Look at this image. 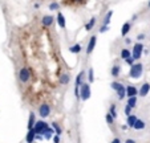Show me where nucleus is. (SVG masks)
Returning a JSON list of instances; mask_svg holds the SVG:
<instances>
[{"label":"nucleus","mask_w":150,"mask_h":143,"mask_svg":"<svg viewBox=\"0 0 150 143\" xmlns=\"http://www.w3.org/2000/svg\"><path fill=\"white\" fill-rule=\"evenodd\" d=\"M142 72H144V65L141 62H136L133 66H130V72H129V77L133 80L141 78Z\"/></svg>","instance_id":"obj_1"},{"label":"nucleus","mask_w":150,"mask_h":143,"mask_svg":"<svg viewBox=\"0 0 150 143\" xmlns=\"http://www.w3.org/2000/svg\"><path fill=\"white\" fill-rule=\"evenodd\" d=\"M112 89L114 90V92L117 93V95H118V99H124L125 97H126V87L124 86V85L121 84V82H112Z\"/></svg>","instance_id":"obj_2"},{"label":"nucleus","mask_w":150,"mask_h":143,"mask_svg":"<svg viewBox=\"0 0 150 143\" xmlns=\"http://www.w3.org/2000/svg\"><path fill=\"white\" fill-rule=\"evenodd\" d=\"M91 98V85L84 82L80 86V99L81 101H88Z\"/></svg>","instance_id":"obj_3"},{"label":"nucleus","mask_w":150,"mask_h":143,"mask_svg":"<svg viewBox=\"0 0 150 143\" xmlns=\"http://www.w3.org/2000/svg\"><path fill=\"white\" fill-rule=\"evenodd\" d=\"M144 51H145V48H144V45H142V42H136L133 46V51H132V57H133L136 61H139V58H141L142 54H144Z\"/></svg>","instance_id":"obj_4"},{"label":"nucleus","mask_w":150,"mask_h":143,"mask_svg":"<svg viewBox=\"0 0 150 143\" xmlns=\"http://www.w3.org/2000/svg\"><path fill=\"white\" fill-rule=\"evenodd\" d=\"M48 129H49V125L45 121H37L36 125H35V127H33V130L36 131V134H41V135L44 134Z\"/></svg>","instance_id":"obj_5"},{"label":"nucleus","mask_w":150,"mask_h":143,"mask_svg":"<svg viewBox=\"0 0 150 143\" xmlns=\"http://www.w3.org/2000/svg\"><path fill=\"white\" fill-rule=\"evenodd\" d=\"M49 114H51V106H49L48 104L40 105V107H39V115H40V117H41V118H47Z\"/></svg>","instance_id":"obj_6"},{"label":"nucleus","mask_w":150,"mask_h":143,"mask_svg":"<svg viewBox=\"0 0 150 143\" xmlns=\"http://www.w3.org/2000/svg\"><path fill=\"white\" fill-rule=\"evenodd\" d=\"M29 77H31V72H29L27 68H23V69H20V72H19V78H20V81L23 82V84L28 82Z\"/></svg>","instance_id":"obj_7"},{"label":"nucleus","mask_w":150,"mask_h":143,"mask_svg":"<svg viewBox=\"0 0 150 143\" xmlns=\"http://www.w3.org/2000/svg\"><path fill=\"white\" fill-rule=\"evenodd\" d=\"M149 92H150V84L149 82H144L138 90V95L139 97H146L149 94Z\"/></svg>","instance_id":"obj_8"},{"label":"nucleus","mask_w":150,"mask_h":143,"mask_svg":"<svg viewBox=\"0 0 150 143\" xmlns=\"http://www.w3.org/2000/svg\"><path fill=\"white\" fill-rule=\"evenodd\" d=\"M96 42H97V37H96V35H94V36H92L91 39H89L88 46H86V53L88 54H91L92 52L94 51V48H96Z\"/></svg>","instance_id":"obj_9"},{"label":"nucleus","mask_w":150,"mask_h":143,"mask_svg":"<svg viewBox=\"0 0 150 143\" xmlns=\"http://www.w3.org/2000/svg\"><path fill=\"white\" fill-rule=\"evenodd\" d=\"M137 94H138V89H137L136 86H133V85H127L126 86L127 98H129V97H137Z\"/></svg>","instance_id":"obj_10"},{"label":"nucleus","mask_w":150,"mask_h":143,"mask_svg":"<svg viewBox=\"0 0 150 143\" xmlns=\"http://www.w3.org/2000/svg\"><path fill=\"white\" fill-rule=\"evenodd\" d=\"M53 21H54V17L51 16V15H47V16L42 17L41 24H42V27H51L53 24Z\"/></svg>","instance_id":"obj_11"},{"label":"nucleus","mask_w":150,"mask_h":143,"mask_svg":"<svg viewBox=\"0 0 150 143\" xmlns=\"http://www.w3.org/2000/svg\"><path fill=\"white\" fill-rule=\"evenodd\" d=\"M36 114L35 113H29V118H28V130H32L35 127V125H36Z\"/></svg>","instance_id":"obj_12"},{"label":"nucleus","mask_w":150,"mask_h":143,"mask_svg":"<svg viewBox=\"0 0 150 143\" xmlns=\"http://www.w3.org/2000/svg\"><path fill=\"white\" fill-rule=\"evenodd\" d=\"M25 140H27V143H33L35 140H36V131H35L33 129L28 130V132H27V137H25Z\"/></svg>","instance_id":"obj_13"},{"label":"nucleus","mask_w":150,"mask_h":143,"mask_svg":"<svg viewBox=\"0 0 150 143\" xmlns=\"http://www.w3.org/2000/svg\"><path fill=\"white\" fill-rule=\"evenodd\" d=\"M57 23H59V27L60 28H65V25H67V23H65V17H64V15L61 13V12H59L57 13Z\"/></svg>","instance_id":"obj_14"},{"label":"nucleus","mask_w":150,"mask_h":143,"mask_svg":"<svg viewBox=\"0 0 150 143\" xmlns=\"http://www.w3.org/2000/svg\"><path fill=\"white\" fill-rule=\"evenodd\" d=\"M44 139H47V140H49V139H52V138L54 137V135H56V131H54L53 130V127H49L48 130H47L45 132H44Z\"/></svg>","instance_id":"obj_15"},{"label":"nucleus","mask_w":150,"mask_h":143,"mask_svg":"<svg viewBox=\"0 0 150 143\" xmlns=\"http://www.w3.org/2000/svg\"><path fill=\"white\" fill-rule=\"evenodd\" d=\"M84 74H85V72H80L79 76L76 77V80H74V84H76V87H80V86H81V85L85 82V81H82V80H84Z\"/></svg>","instance_id":"obj_16"},{"label":"nucleus","mask_w":150,"mask_h":143,"mask_svg":"<svg viewBox=\"0 0 150 143\" xmlns=\"http://www.w3.org/2000/svg\"><path fill=\"white\" fill-rule=\"evenodd\" d=\"M130 28H132V24L130 23H125L124 25H122V28H121V36H126L129 32H130Z\"/></svg>","instance_id":"obj_17"},{"label":"nucleus","mask_w":150,"mask_h":143,"mask_svg":"<svg viewBox=\"0 0 150 143\" xmlns=\"http://www.w3.org/2000/svg\"><path fill=\"white\" fill-rule=\"evenodd\" d=\"M137 119H138V118H137L136 115H133V114H130V115H129V117H126L127 126H129V127H134V125H136Z\"/></svg>","instance_id":"obj_18"},{"label":"nucleus","mask_w":150,"mask_h":143,"mask_svg":"<svg viewBox=\"0 0 150 143\" xmlns=\"http://www.w3.org/2000/svg\"><path fill=\"white\" fill-rule=\"evenodd\" d=\"M129 57H132V51L129 48H122L121 49V58L126 60V58H129Z\"/></svg>","instance_id":"obj_19"},{"label":"nucleus","mask_w":150,"mask_h":143,"mask_svg":"<svg viewBox=\"0 0 150 143\" xmlns=\"http://www.w3.org/2000/svg\"><path fill=\"white\" fill-rule=\"evenodd\" d=\"M81 51H82V46L80 44H74L69 48V52H71V53H74V54H79Z\"/></svg>","instance_id":"obj_20"},{"label":"nucleus","mask_w":150,"mask_h":143,"mask_svg":"<svg viewBox=\"0 0 150 143\" xmlns=\"http://www.w3.org/2000/svg\"><path fill=\"white\" fill-rule=\"evenodd\" d=\"M120 73H121V66H120V65H114V66L112 68V70H110V74L113 77H118Z\"/></svg>","instance_id":"obj_21"},{"label":"nucleus","mask_w":150,"mask_h":143,"mask_svg":"<svg viewBox=\"0 0 150 143\" xmlns=\"http://www.w3.org/2000/svg\"><path fill=\"white\" fill-rule=\"evenodd\" d=\"M94 24H96V17H92V19L89 20V23L85 24V31H92L93 27H94Z\"/></svg>","instance_id":"obj_22"},{"label":"nucleus","mask_w":150,"mask_h":143,"mask_svg":"<svg viewBox=\"0 0 150 143\" xmlns=\"http://www.w3.org/2000/svg\"><path fill=\"white\" fill-rule=\"evenodd\" d=\"M145 127H146V123H145L142 119H137V122H136V125H134L133 129H136V130H144Z\"/></svg>","instance_id":"obj_23"},{"label":"nucleus","mask_w":150,"mask_h":143,"mask_svg":"<svg viewBox=\"0 0 150 143\" xmlns=\"http://www.w3.org/2000/svg\"><path fill=\"white\" fill-rule=\"evenodd\" d=\"M69 81H71V76H69L68 73H64V74L61 76V78H60V82H61L62 85L69 84Z\"/></svg>","instance_id":"obj_24"},{"label":"nucleus","mask_w":150,"mask_h":143,"mask_svg":"<svg viewBox=\"0 0 150 143\" xmlns=\"http://www.w3.org/2000/svg\"><path fill=\"white\" fill-rule=\"evenodd\" d=\"M126 105H129L132 109H134V107L137 106V97H129V98H127V104Z\"/></svg>","instance_id":"obj_25"},{"label":"nucleus","mask_w":150,"mask_h":143,"mask_svg":"<svg viewBox=\"0 0 150 143\" xmlns=\"http://www.w3.org/2000/svg\"><path fill=\"white\" fill-rule=\"evenodd\" d=\"M112 16H113V11H109L108 13H106V16H105V19H104V25H109Z\"/></svg>","instance_id":"obj_26"},{"label":"nucleus","mask_w":150,"mask_h":143,"mask_svg":"<svg viewBox=\"0 0 150 143\" xmlns=\"http://www.w3.org/2000/svg\"><path fill=\"white\" fill-rule=\"evenodd\" d=\"M109 114L112 115V117L116 119L117 118V110H116V105H112L110 106V109H109Z\"/></svg>","instance_id":"obj_27"},{"label":"nucleus","mask_w":150,"mask_h":143,"mask_svg":"<svg viewBox=\"0 0 150 143\" xmlns=\"http://www.w3.org/2000/svg\"><path fill=\"white\" fill-rule=\"evenodd\" d=\"M52 127H53V130L56 131V135H60V134H61V127L59 126V123L53 122V123H52Z\"/></svg>","instance_id":"obj_28"},{"label":"nucleus","mask_w":150,"mask_h":143,"mask_svg":"<svg viewBox=\"0 0 150 143\" xmlns=\"http://www.w3.org/2000/svg\"><path fill=\"white\" fill-rule=\"evenodd\" d=\"M105 119H106V122H108L109 125H113V122H114V118L112 117L109 113H106V115H105Z\"/></svg>","instance_id":"obj_29"},{"label":"nucleus","mask_w":150,"mask_h":143,"mask_svg":"<svg viewBox=\"0 0 150 143\" xmlns=\"http://www.w3.org/2000/svg\"><path fill=\"white\" fill-rule=\"evenodd\" d=\"M59 8H60V6H59V3H56V1L49 4V9H51V11H57Z\"/></svg>","instance_id":"obj_30"},{"label":"nucleus","mask_w":150,"mask_h":143,"mask_svg":"<svg viewBox=\"0 0 150 143\" xmlns=\"http://www.w3.org/2000/svg\"><path fill=\"white\" fill-rule=\"evenodd\" d=\"M124 113H125V115H126V117H129V115L132 114V107L129 106V105H126V106H125V109H124Z\"/></svg>","instance_id":"obj_31"},{"label":"nucleus","mask_w":150,"mask_h":143,"mask_svg":"<svg viewBox=\"0 0 150 143\" xmlns=\"http://www.w3.org/2000/svg\"><path fill=\"white\" fill-rule=\"evenodd\" d=\"M93 69H92V68H91V69H89L88 70V81L89 82H93Z\"/></svg>","instance_id":"obj_32"},{"label":"nucleus","mask_w":150,"mask_h":143,"mask_svg":"<svg viewBox=\"0 0 150 143\" xmlns=\"http://www.w3.org/2000/svg\"><path fill=\"white\" fill-rule=\"evenodd\" d=\"M134 61H136V60H134L133 57H129V58H126V60H125V62H126V64L129 65V66H133V65L136 64V62H134Z\"/></svg>","instance_id":"obj_33"},{"label":"nucleus","mask_w":150,"mask_h":143,"mask_svg":"<svg viewBox=\"0 0 150 143\" xmlns=\"http://www.w3.org/2000/svg\"><path fill=\"white\" fill-rule=\"evenodd\" d=\"M109 31V25H102L101 28H100V33H104V32Z\"/></svg>","instance_id":"obj_34"},{"label":"nucleus","mask_w":150,"mask_h":143,"mask_svg":"<svg viewBox=\"0 0 150 143\" xmlns=\"http://www.w3.org/2000/svg\"><path fill=\"white\" fill-rule=\"evenodd\" d=\"M145 39V35L144 33H139V35H137V40H138V42L141 41V40H144Z\"/></svg>","instance_id":"obj_35"},{"label":"nucleus","mask_w":150,"mask_h":143,"mask_svg":"<svg viewBox=\"0 0 150 143\" xmlns=\"http://www.w3.org/2000/svg\"><path fill=\"white\" fill-rule=\"evenodd\" d=\"M53 143H60V137L59 135H54L53 137Z\"/></svg>","instance_id":"obj_36"},{"label":"nucleus","mask_w":150,"mask_h":143,"mask_svg":"<svg viewBox=\"0 0 150 143\" xmlns=\"http://www.w3.org/2000/svg\"><path fill=\"white\" fill-rule=\"evenodd\" d=\"M125 44H126V45H130V44H132V39L126 37V39H125Z\"/></svg>","instance_id":"obj_37"},{"label":"nucleus","mask_w":150,"mask_h":143,"mask_svg":"<svg viewBox=\"0 0 150 143\" xmlns=\"http://www.w3.org/2000/svg\"><path fill=\"white\" fill-rule=\"evenodd\" d=\"M112 143H121V140H120V138H114V139L112 140Z\"/></svg>","instance_id":"obj_38"},{"label":"nucleus","mask_w":150,"mask_h":143,"mask_svg":"<svg viewBox=\"0 0 150 143\" xmlns=\"http://www.w3.org/2000/svg\"><path fill=\"white\" fill-rule=\"evenodd\" d=\"M125 143H136V140L134 139H126L125 140Z\"/></svg>","instance_id":"obj_39"},{"label":"nucleus","mask_w":150,"mask_h":143,"mask_svg":"<svg viewBox=\"0 0 150 143\" xmlns=\"http://www.w3.org/2000/svg\"><path fill=\"white\" fill-rule=\"evenodd\" d=\"M149 8H150V0H149Z\"/></svg>","instance_id":"obj_40"}]
</instances>
